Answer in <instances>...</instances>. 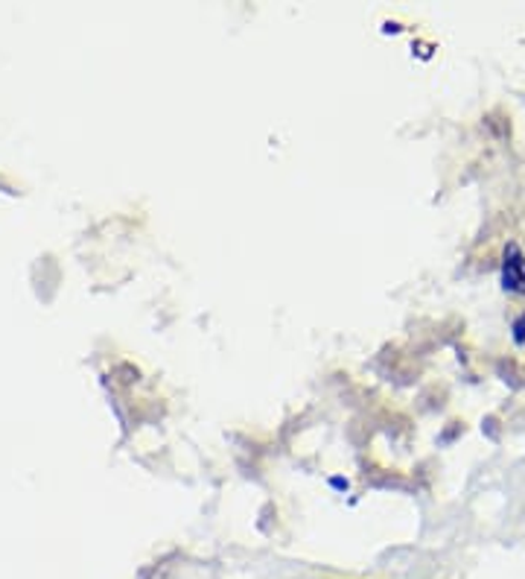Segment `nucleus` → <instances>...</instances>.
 <instances>
[{"instance_id":"f257e3e1","label":"nucleus","mask_w":525,"mask_h":579,"mask_svg":"<svg viewBox=\"0 0 525 579\" xmlns=\"http://www.w3.org/2000/svg\"><path fill=\"white\" fill-rule=\"evenodd\" d=\"M502 285L514 293H525V257L516 246L508 249L505 267H502Z\"/></svg>"}]
</instances>
